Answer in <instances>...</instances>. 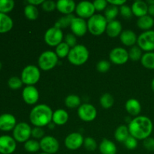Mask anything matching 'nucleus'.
Masks as SVG:
<instances>
[{
	"label": "nucleus",
	"instance_id": "obj_33",
	"mask_svg": "<svg viewBox=\"0 0 154 154\" xmlns=\"http://www.w3.org/2000/svg\"><path fill=\"white\" fill-rule=\"evenodd\" d=\"M99 102L102 108L105 109H109L114 105V99L110 93H105L101 96Z\"/></svg>",
	"mask_w": 154,
	"mask_h": 154
},
{
	"label": "nucleus",
	"instance_id": "obj_22",
	"mask_svg": "<svg viewBox=\"0 0 154 154\" xmlns=\"http://www.w3.org/2000/svg\"><path fill=\"white\" fill-rule=\"evenodd\" d=\"M105 32L109 37L117 38V36L120 35L122 32L121 23L117 20L108 22Z\"/></svg>",
	"mask_w": 154,
	"mask_h": 154
},
{
	"label": "nucleus",
	"instance_id": "obj_49",
	"mask_svg": "<svg viewBox=\"0 0 154 154\" xmlns=\"http://www.w3.org/2000/svg\"><path fill=\"white\" fill-rule=\"evenodd\" d=\"M108 4L111 5H114V6H117V7H118V6H120L121 7L122 5H123L126 4V0H108Z\"/></svg>",
	"mask_w": 154,
	"mask_h": 154
},
{
	"label": "nucleus",
	"instance_id": "obj_48",
	"mask_svg": "<svg viewBox=\"0 0 154 154\" xmlns=\"http://www.w3.org/2000/svg\"><path fill=\"white\" fill-rule=\"evenodd\" d=\"M44 135H45V132L41 127H35L32 129V136L33 138L42 139L44 138Z\"/></svg>",
	"mask_w": 154,
	"mask_h": 154
},
{
	"label": "nucleus",
	"instance_id": "obj_4",
	"mask_svg": "<svg viewBox=\"0 0 154 154\" xmlns=\"http://www.w3.org/2000/svg\"><path fill=\"white\" fill-rule=\"evenodd\" d=\"M108 21L104 15L96 14L92 16L87 21L88 31L96 36L101 35L106 31Z\"/></svg>",
	"mask_w": 154,
	"mask_h": 154
},
{
	"label": "nucleus",
	"instance_id": "obj_29",
	"mask_svg": "<svg viewBox=\"0 0 154 154\" xmlns=\"http://www.w3.org/2000/svg\"><path fill=\"white\" fill-rule=\"evenodd\" d=\"M141 65L147 69H154V52H147L141 59Z\"/></svg>",
	"mask_w": 154,
	"mask_h": 154
},
{
	"label": "nucleus",
	"instance_id": "obj_36",
	"mask_svg": "<svg viewBox=\"0 0 154 154\" xmlns=\"http://www.w3.org/2000/svg\"><path fill=\"white\" fill-rule=\"evenodd\" d=\"M24 149L29 153H35L41 149L40 142L33 139H29L24 143Z\"/></svg>",
	"mask_w": 154,
	"mask_h": 154
},
{
	"label": "nucleus",
	"instance_id": "obj_30",
	"mask_svg": "<svg viewBox=\"0 0 154 154\" xmlns=\"http://www.w3.org/2000/svg\"><path fill=\"white\" fill-rule=\"evenodd\" d=\"M81 101L78 96L74 94L69 95L65 99V105L69 108H76L81 106Z\"/></svg>",
	"mask_w": 154,
	"mask_h": 154
},
{
	"label": "nucleus",
	"instance_id": "obj_6",
	"mask_svg": "<svg viewBox=\"0 0 154 154\" xmlns=\"http://www.w3.org/2000/svg\"><path fill=\"white\" fill-rule=\"evenodd\" d=\"M59 57L55 52L46 51L42 53L38 57V64L39 68L43 71H49L54 69L58 63Z\"/></svg>",
	"mask_w": 154,
	"mask_h": 154
},
{
	"label": "nucleus",
	"instance_id": "obj_37",
	"mask_svg": "<svg viewBox=\"0 0 154 154\" xmlns=\"http://www.w3.org/2000/svg\"><path fill=\"white\" fill-rule=\"evenodd\" d=\"M142 56V51L138 46H132L129 51V59L133 62H137L138 60L141 61Z\"/></svg>",
	"mask_w": 154,
	"mask_h": 154
},
{
	"label": "nucleus",
	"instance_id": "obj_28",
	"mask_svg": "<svg viewBox=\"0 0 154 154\" xmlns=\"http://www.w3.org/2000/svg\"><path fill=\"white\" fill-rule=\"evenodd\" d=\"M129 135L130 134L129 132V128L126 125L119 126L114 132V138L119 142L124 143V141L127 139Z\"/></svg>",
	"mask_w": 154,
	"mask_h": 154
},
{
	"label": "nucleus",
	"instance_id": "obj_50",
	"mask_svg": "<svg viewBox=\"0 0 154 154\" xmlns=\"http://www.w3.org/2000/svg\"><path fill=\"white\" fill-rule=\"evenodd\" d=\"M44 2V0H29L28 3L32 5L37 6L39 5H42V3Z\"/></svg>",
	"mask_w": 154,
	"mask_h": 154
},
{
	"label": "nucleus",
	"instance_id": "obj_8",
	"mask_svg": "<svg viewBox=\"0 0 154 154\" xmlns=\"http://www.w3.org/2000/svg\"><path fill=\"white\" fill-rule=\"evenodd\" d=\"M138 46L147 52H153L154 51V31H144L138 37Z\"/></svg>",
	"mask_w": 154,
	"mask_h": 154
},
{
	"label": "nucleus",
	"instance_id": "obj_7",
	"mask_svg": "<svg viewBox=\"0 0 154 154\" xmlns=\"http://www.w3.org/2000/svg\"><path fill=\"white\" fill-rule=\"evenodd\" d=\"M32 136V128L26 123H20L13 129V137L16 141L25 143Z\"/></svg>",
	"mask_w": 154,
	"mask_h": 154
},
{
	"label": "nucleus",
	"instance_id": "obj_5",
	"mask_svg": "<svg viewBox=\"0 0 154 154\" xmlns=\"http://www.w3.org/2000/svg\"><path fill=\"white\" fill-rule=\"evenodd\" d=\"M41 77V72L38 68L33 65L26 66L21 73V80L26 86H34L38 82Z\"/></svg>",
	"mask_w": 154,
	"mask_h": 154
},
{
	"label": "nucleus",
	"instance_id": "obj_9",
	"mask_svg": "<svg viewBox=\"0 0 154 154\" xmlns=\"http://www.w3.org/2000/svg\"><path fill=\"white\" fill-rule=\"evenodd\" d=\"M45 42L51 47H57L62 43L63 38V33L61 29L56 26L51 27L45 34Z\"/></svg>",
	"mask_w": 154,
	"mask_h": 154
},
{
	"label": "nucleus",
	"instance_id": "obj_17",
	"mask_svg": "<svg viewBox=\"0 0 154 154\" xmlns=\"http://www.w3.org/2000/svg\"><path fill=\"white\" fill-rule=\"evenodd\" d=\"M70 28L72 31V34L78 37L84 36L88 30L87 23L85 20L81 17H75L71 23Z\"/></svg>",
	"mask_w": 154,
	"mask_h": 154
},
{
	"label": "nucleus",
	"instance_id": "obj_14",
	"mask_svg": "<svg viewBox=\"0 0 154 154\" xmlns=\"http://www.w3.org/2000/svg\"><path fill=\"white\" fill-rule=\"evenodd\" d=\"M84 137L78 132L69 134L65 139V146L69 150H75L79 149L84 144Z\"/></svg>",
	"mask_w": 154,
	"mask_h": 154
},
{
	"label": "nucleus",
	"instance_id": "obj_47",
	"mask_svg": "<svg viewBox=\"0 0 154 154\" xmlns=\"http://www.w3.org/2000/svg\"><path fill=\"white\" fill-rule=\"evenodd\" d=\"M143 145H144V148L148 151H154V138L149 137V138L144 139Z\"/></svg>",
	"mask_w": 154,
	"mask_h": 154
},
{
	"label": "nucleus",
	"instance_id": "obj_51",
	"mask_svg": "<svg viewBox=\"0 0 154 154\" xmlns=\"http://www.w3.org/2000/svg\"><path fill=\"white\" fill-rule=\"evenodd\" d=\"M148 14L150 17H154V5H148Z\"/></svg>",
	"mask_w": 154,
	"mask_h": 154
},
{
	"label": "nucleus",
	"instance_id": "obj_55",
	"mask_svg": "<svg viewBox=\"0 0 154 154\" xmlns=\"http://www.w3.org/2000/svg\"><path fill=\"white\" fill-rule=\"evenodd\" d=\"M2 69V63H1V62H0V69Z\"/></svg>",
	"mask_w": 154,
	"mask_h": 154
},
{
	"label": "nucleus",
	"instance_id": "obj_15",
	"mask_svg": "<svg viewBox=\"0 0 154 154\" xmlns=\"http://www.w3.org/2000/svg\"><path fill=\"white\" fill-rule=\"evenodd\" d=\"M17 147L14 138L9 135L0 136V153L11 154L15 151Z\"/></svg>",
	"mask_w": 154,
	"mask_h": 154
},
{
	"label": "nucleus",
	"instance_id": "obj_34",
	"mask_svg": "<svg viewBox=\"0 0 154 154\" xmlns=\"http://www.w3.org/2000/svg\"><path fill=\"white\" fill-rule=\"evenodd\" d=\"M70 47L64 42L56 47L55 53L59 58H65V57H68L69 52H70Z\"/></svg>",
	"mask_w": 154,
	"mask_h": 154
},
{
	"label": "nucleus",
	"instance_id": "obj_38",
	"mask_svg": "<svg viewBox=\"0 0 154 154\" xmlns=\"http://www.w3.org/2000/svg\"><path fill=\"white\" fill-rule=\"evenodd\" d=\"M14 8L13 0H0V13L7 14Z\"/></svg>",
	"mask_w": 154,
	"mask_h": 154
},
{
	"label": "nucleus",
	"instance_id": "obj_31",
	"mask_svg": "<svg viewBox=\"0 0 154 154\" xmlns=\"http://www.w3.org/2000/svg\"><path fill=\"white\" fill-rule=\"evenodd\" d=\"M24 14L29 20H35L38 17V10L36 6L29 4L24 8Z\"/></svg>",
	"mask_w": 154,
	"mask_h": 154
},
{
	"label": "nucleus",
	"instance_id": "obj_19",
	"mask_svg": "<svg viewBox=\"0 0 154 154\" xmlns=\"http://www.w3.org/2000/svg\"><path fill=\"white\" fill-rule=\"evenodd\" d=\"M57 9L63 14H72L76 9V4L72 0H59L57 2Z\"/></svg>",
	"mask_w": 154,
	"mask_h": 154
},
{
	"label": "nucleus",
	"instance_id": "obj_16",
	"mask_svg": "<svg viewBox=\"0 0 154 154\" xmlns=\"http://www.w3.org/2000/svg\"><path fill=\"white\" fill-rule=\"evenodd\" d=\"M22 96L27 105H35L38 101L39 93L34 86H26L23 90Z\"/></svg>",
	"mask_w": 154,
	"mask_h": 154
},
{
	"label": "nucleus",
	"instance_id": "obj_25",
	"mask_svg": "<svg viewBox=\"0 0 154 154\" xmlns=\"http://www.w3.org/2000/svg\"><path fill=\"white\" fill-rule=\"evenodd\" d=\"M99 151L102 154H116L117 147L113 141L104 138L99 144Z\"/></svg>",
	"mask_w": 154,
	"mask_h": 154
},
{
	"label": "nucleus",
	"instance_id": "obj_56",
	"mask_svg": "<svg viewBox=\"0 0 154 154\" xmlns=\"http://www.w3.org/2000/svg\"><path fill=\"white\" fill-rule=\"evenodd\" d=\"M39 154H48V153H44V152H43V153H39Z\"/></svg>",
	"mask_w": 154,
	"mask_h": 154
},
{
	"label": "nucleus",
	"instance_id": "obj_24",
	"mask_svg": "<svg viewBox=\"0 0 154 154\" xmlns=\"http://www.w3.org/2000/svg\"><path fill=\"white\" fill-rule=\"evenodd\" d=\"M69 120V114L64 109H57L53 114L52 122L55 125L63 126Z\"/></svg>",
	"mask_w": 154,
	"mask_h": 154
},
{
	"label": "nucleus",
	"instance_id": "obj_1",
	"mask_svg": "<svg viewBox=\"0 0 154 154\" xmlns=\"http://www.w3.org/2000/svg\"><path fill=\"white\" fill-rule=\"evenodd\" d=\"M128 128L131 136L137 140H144L151 135L153 125L151 120L147 117L138 116L131 120Z\"/></svg>",
	"mask_w": 154,
	"mask_h": 154
},
{
	"label": "nucleus",
	"instance_id": "obj_41",
	"mask_svg": "<svg viewBox=\"0 0 154 154\" xmlns=\"http://www.w3.org/2000/svg\"><path fill=\"white\" fill-rule=\"evenodd\" d=\"M111 68V64L107 60H101L96 65V69L101 73H106Z\"/></svg>",
	"mask_w": 154,
	"mask_h": 154
},
{
	"label": "nucleus",
	"instance_id": "obj_20",
	"mask_svg": "<svg viewBox=\"0 0 154 154\" xmlns=\"http://www.w3.org/2000/svg\"><path fill=\"white\" fill-rule=\"evenodd\" d=\"M131 8L132 14L138 18L147 15L148 14V5L147 2L141 0H138L133 2Z\"/></svg>",
	"mask_w": 154,
	"mask_h": 154
},
{
	"label": "nucleus",
	"instance_id": "obj_43",
	"mask_svg": "<svg viewBox=\"0 0 154 154\" xmlns=\"http://www.w3.org/2000/svg\"><path fill=\"white\" fill-rule=\"evenodd\" d=\"M42 8L46 12H51L57 8V2L51 0H48V1H44L42 5Z\"/></svg>",
	"mask_w": 154,
	"mask_h": 154
},
{
	"label": "nucleus",
	"instance_id": "obj_26",
	"mask_svg": "<svg viewBox=\"0 0 154 154\" xmlns=\"http://www.w3.org/2000/svg\"><path fill=\"white\" fill-rule=\"evenodd\" d=\"M13 27V20L5 14L0 13V33H6Z\"/></svg>",
	"mask_w": 154,
	"mask_h": 154
},
{
	"label": "nucleus",
	"instance_id": "obj_45",
	"mask_svg": "<svg viewBox=\"0 0 154 154\" xmlns=\"http://www.w3.org/2000/svg\"><path fill=\"white\" fill-rule=\"evenodd\" d=\"M93 6L95 8V10L98 11H102L106 9L108 7V2L105 0H96L93 2Z\"/></svg>",
	"mask_w": 154,
	"mask_h": 154
},
{
	"label": "nucleus",
	"instance_id": "obj_23",
	"mask_svg": "<svg viewBox=\"0 0 154 154\" xmlns=\"http://www.w3.org/2000/svg\"><path fill=\"white\" fill-rule=\"evenodd\" d=\"M126 111L130 114L131 116L138 117V114L141 113V105L139 101L135 99H130L126 102L125 105Z\"/></svg>",
	"mask_w": 154,
	"mask_h": 154
},
{
	"label": "nucleus",
	"instance_id": "obj_52",
	"mask_svg": "<svg viewBox=\"0 0 154 154\" xmlns=\"http://www.w3.org/2000/svg\"><path fill=\"white\" fill-rule=\"evenodd\" d=\"M151 89L154 92V78L153 79V81H152L151 82Z\"/></svg>",
	"mask_w": 154,
	"mask_h": 154
},
{
	"label": "nucleus",
	"instance_id": "obj_18",
	"mask_svg": "<svg viewBox=\"0 0 154 154\" xmlns=\"http://www.w3.org/2000/svg\"><path fill=\"white\" fill-rule=\"evenodd\" d=\"M17 125L16 118L11 114H3L0 115V130L11 131L14 129Z\"/></svg>",
	"mask_w": 154,
	"mask_h": 154
},
{
	"label": "nucleus",
	"instance_id": "obj_21",
	"mask_svg": "<svg viewBox=\"0 0 154 154\" xmlns=\"http://www.w3.org/2000/svg\"><path fill=\"white\" fill-rule=\"evenodd\" d=\"M120 38L122 43L127 47L135 46V44L137 43L138 41L136 34L130 29H126L122 32Z\"/></svg>",
	"mask_w": 154,
	"mask_h": 154
},
{
	"label": "nucleus",
	"instance_id": "obj_2",
	"mask_svg": "<svg viewBox=\"0 0 154 154\" xmlns=\"http://www.w3.org/2000/svg\"><path fill=\"white\" fill-rule=\"evenodd\" d=\"M52 109L45 104L35 105L29 114V120L32 124L35 127H43L52 122Z\"/></svg>",
	"mask_w": 154,
	"mask_h": 154
},
{
	"label": "nucleus",
	"instance_id": "obj_13",
	"mask_svg": "<svg viewBox=\"0 0 154 154\" xmlns=\"http://www.w3.org/2000/svg\"><path fill=\"white\" fill-rule=\"evenodd\" d=\"M109 59L116 65H123L129 60V52L125 48H115L110 52Z\"/></svg>",
	"mask_w": 154,
	"mask_h": 154
},
{
	"label": "nucleus",
	"instance_id": "obj_10",
	"mask_svg": "<svg viewBox=\"0 0 154 154\" xmlns=\"http://www.w3.org/2000/svg\"><path fill=\"white\" fill-rule=\"evenodd\" d=\"M78 114L79 118L83 121L91 122L96 119L97 111L91 104L84 103L78 108Z\"/></svg>",
	"mask_w": 154,
	"mask_h": 154
},
{
	"label": "nucleus",
	"instance_id": "obj_53",
	"mask_svg": "<svg viewBox=\"0 0 154 154\" xmlns=\"http://www.w3.org/2000/svg\"><path fill=\"white\" fill-rule=\"evenodd\" d=\"M147 3H148L149 5H154V0H153V1L150 0V1L147 2Z\"/></svg>",
	"mask_w": 154,
	"mask_h": 154
},
{
	"label": "nucleus",
	"instance_id": "obj_12",
	"mask_svg": "<svg viewBox=\"0 0 154 154\" xmlns=\"http://www.w3.org/2000/svg\"><path fill=\"white\" fill-rule=\"evenodd\" d=\"M95 8L93 6V2L88 1H83L78 3L76 5L75 12L78 14V17L82 19L89 18L90 19L92 16L95 14Z\"/></svg>",
	"mask_w": 154,
	"mask_h": 154
},
{
	"label": "nucleus",
	"instance_id": "obj_39",
	"mask_svg": "<svg viewBox=\"0 0 154 154\" xmlns=\"http://www.w3.org/2000/svg\"><path fill=\"white\" fill-rule=\"evenodd\" d=\"M23 83L21 78H18V77H11L9 78L8 81V85L10 87L11 90H18L20 88L23 86Z\"/></svg>",
	"mask_w": 154,
	"mask_h": 154
},
{
	"label": "nucleus",
	"instance_id": "obj_42",
	"mask_svg": "<svg viewBox=\"0 0 154 154\" xmlns=\"http://www.w3.org/2000/svg\"><path fill=\"white\" fill-rule=\"evenodd\" d=\"M123 144H124L125 147L129 149V150H134L138 146V140L134 138V137L129 135Z\"/></svg>",
	"mask_w": 154,
	"mask_h": 154
},
{
	"label": "nucleus",
	"instance_id": "obj_46",
	"mask_svg": "<svg viewBox=\"0 0 154 154\" xmlns=\"http://www.w3.org/2000/svg\"><path fill=\"white\" fill-rule=\"evenodd\" d=\"M65 42H66L70 48H74V47H75L77 45L76 36L74 34H72V33L67 34L66 36V38H65Z\"/></svg>",
	"mask_w": 154,
	"mask_h": 154
},
{
	"label": "nucleus",
	"instance_id": "obj_35",
	"mask_svg": "<svg viewBox=\"0 0 154 154\" xmlns=\"http://www.w3.org/2000/svg\"><path fill=\"white\" fill-rule=\"evenodd\" d=\"M75 18V15L72 14H69V15H66L64 17H62L60 19L58 20L57 23H56L55 26H54L57 27V28H66V27L70 26L71 23H72V20Z\"/></svg>",
	"mask_w": 154,
	"mask_h": 154
},
{
	"label": "nucleus",
	"instance_id": "obj_40",
	"mask_svg": "<svg viewBox=\"0 0 154 154\" xmlns=\"http://www.w3.org/2000/svg\"><path fill=\"white\" fill-rule=\"evenodd\" d=\"M84 146L89 151H94L97 148V143H96V140L92 137H87V138H84Z\"/></svg>",
	"mask_w": 154,
	"mask_h": 154
},
{
	"label": "nucleus",
	"instance_id": "obj_3",
	"mask_svg": "<svg viewBox=\"0 0 154 154\" xmlns=\"http://www.w3.org/2000/svg\"><path fill=\"white\" fill-rule=\"evenodd\" d=\"M90 53L88 49L84 45H77L71 48L70 52L68 55V60L69 63L75 66H81L87 63L89 59Z\"/></svg>",
	"mask_w": 154,
	"mask_h": 154
},
{
	"label": "nucleus",
	"instance_id": "obj_27",
	"mask_svg": "<svg viewBox=\"0 0 154 154\" xmlns=\"http://www.w3.org/2000/svg\"><path fill=\"white\" fill-rule=\"evenodd\" d=\"M137 26L139 29L148 31L154 26V19L150 15H145L139 17L137 20Z\"/></svg>",
	"mask_w": 154,
	"mask_h": 154
},
{
	"label": "nucleus",
	"instance_id": "obj_44",
	"mask_svg": "<svg viewBox=\"0 0 154 154\" xmlns=\"http://www.w3.org/2000/svg\"><path fill=\"white\" fill-rule=\"evenodd\" d=\"M120 14H121L124 18H126V19L131 18V17L133 14L132 11V8H131L129 5H122L121 7H120Z\"/></svg>",
	"mask_w": 154,
	"mask_h": 154
},
{
	"label": "nucleus",
	"instance_id": "obj_32",
	"mask_svg": "<svg viewBox=\"0 0 154 154\" xmlns=\"http://www.w3.org/2000/svg\"><path fill=\"white\" fill-rule=\"evenodd\" d=\"M119 14V8L118 7L114 5H108L106 9L105 10V17L106 18L107 21L111 22V21L114 20L115 18L117 17Z\"/></svg>",
	"mask_w": 154,
	"mask_h": 154
},
{
	"label": "nucleus",
	"instance_id": "obj_11",
	"mask_svg": "<svg viewBox=\"0 0 154 154\" xmlns=\"http://www.w3.org/2000/svg\"><path fill=\"white\" fill-rule=\"evenodd\" d=\"M40 147L44 153L54 154L60 149V144L57 138L51 135H48L41 139Z\"/></svg>",
	"mask_w": 154,
	"mask_h": 154
},
{
	"label": "nucleus",
	"instance_id": "obj_54",
	"mask_svg": "<svg viewBox=\"0 0 154 154\" xmlns=\"http://www.w3.org/2000/svg\"><path fill=\"white\" fill-rule=\"evenodd\" d=\"M54 125H55V124L53 125V124H51V123H50V124H49L50 128H51V129H52V128H54Z\"/></svg>",
	"mask_w": 154,
	"mask_h": 154
}]
</instances>
